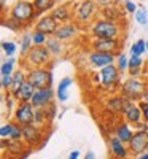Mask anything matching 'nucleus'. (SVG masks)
I'll return each instance as SVG.
<instances>
[{
    "label": "nucleus",
    "mask_w": 148,
    "mask_h": 159,
    "mask_svg": "<svg viewBox=\"0 0 148 159\" xmlns=\"http://www.w3.org/2000/svg\"><path fill=\"white\" fill-rule=\"evenodd\" d=\"M22 130H24V143L27 145L29 148H34V147H40L43 143V140L46 139L45 134H43V127H40L37 124H27V126H22Z\"/></svg>",
    "instance_id": "9"
},
{
    "label": "nucleus",
    "mask_w": 148,
    "mask_h": 159,
    "mask_svg": "<svg viewBox=\"0 0 148 159\" xmlns=\"http://www.w3.org/2000/svg\"><path fill=\"white\" fill-rule=\"evenodd\" d=\"M49 121L48 118V113H46V108H35V116H34V124L40 126V127H45Z\"/></svg>",
    "instance_id": "30"
},
{
    "label": "nucleus",
    "mask_w": 148,
    "mask_h": 159,
    "mask_svg": "<svg viewBox=\"0 0 148 159\" xmlns=\"http://www.w3.org/2000/svg\"><path fill=\"white\" fill-rule=\"evenodd\" d=\"M35 86L29 81H25L24 84H22V88L18 91V94L15 96V99H16V102H30L32 100V97H34V92H35Z\"/></svg>",
    "instance_id": "24"
},
{
    "label": "nucleus",
    "mask_w": 148,
    "mask_h": 159,
    "mask_svg": "<svg viewBox=\"0 0 148 159\" xmlns=\"http://www.w3.org/2000/svg\"><path fill=\"white\" fill-rule=\"evenodd\" d=\"M136 159H148V151H145V153H142V154L136 156Z\"/></svg>",
    "instance_id": "46"
},
{
    "label": "nucleus",
    "mask_w": 148,
    "mask_h": 159,
    "mask_svg": "<svg viewBox=\"0 0 148 159\" xmlns=\"http://www.w3.org/2000/svg\"><path fill=\"white\" fill-rule=\"evenodd\" d=\"M2 27H5V29H8V30H11V32H16V34H21L22 30H25L22 25L16 21V19H13L11 16H3L2 18Z\"/></svg>",
    "instance_id": "29"
},
{
    "label": "nucleus",
    "mask_w": 148,
    "mask_h": 159,
    "mask_svg": "<svg viewBox=\"0 0 148 159\" xmlns=\"http://www.w3.org/2000/svg\"><path fill=\"white\" fill-rule=\"evenodd\" d=\"M72 84H73V80L70 76H65V78H62L59 81V84L56 88V97H58V100L61 103L67 102V99H69V91H70Z\"/></svg>",
    "instance_id": "23"
},
{
    "label": "nucleus",
    "mask_w": 148,
    "mask_h": 159,
    "mask_svg": "<svg viewBox=\"0 0 148 159\" xmlns=\"http://www.w3.org/2000/svg\"><path fill=\"white\" fill-rule=\"evenodd\" d=\"M124 7L119 8L118 3H113V5H109L105 8H100L99 11V16L100 18H105V19H110V21H116L119 22L121 19H124Z\"/></svg>",
    "instance_id": "20"
},
{
    "label": "nucleus",
    "mask_w": 148,
    "mask_h": 159,
    "mask_svg": "<svg viewBox=\"0 0 148 159\" xmlns=\"http://www.w3.org/2000/svg\"><path fill=\"white\" fill-rule=\"evenodd\" d=\"M142 100H143V102H148V89H146V91L143 92V96H142Z\"/></svg>",
    "instance_id": "47"
},
{
    "label": "nucleus",
    "mask_w": 148,
    "mask_h": 159,
    "mask_svg": "<svg viewBox=\"0 0 148 159\" xmlns=\"http://www.w3.org/2000/svg\"><path fill=\"white\" fill-rule=\"evenodd\" d=\"M89 34L92 38H121V24L99 16L89 24Z\"/></svg>",
    "instance_id": "3"
},
{
    "label": "nucleus",
    "mask_w": 148,
    "mask_h": 159,
    "mask_svg": "<svg viewBox=\"0 0 148 159\" xmlns=\"http://www.w3.org/2000/svg\"><path fill=\"white\" fill-rule=\"evenodd\" d=\"M73 10V21L78 25H88L92 24L97 19L100 8L94 0H76L75 3H72Z\"/></svg>",
    "instance_id": "2"
},
{
    "label": "nucleus",
    "mask_w": 148,
    "mask_h": 159,
    "mask_svg": "<svg viewBox=\"0 0 148 159\" xmlns=\"http://www.w3.org/2000/svg\"><path fill=\"white\" fill-rule=\"evenodd\" d=\"M8 16L16 19L24 29H27L35 24V21L38 19L40 15H38L34 2H30V0H16L11 5V8L8 11Z\"/></svg>",
    "instance_id": "1"
},
{
    "label": "nucleus",
    "mask_w": 148,
    "mask_h": 159,
    "mask_svg": "<svg viewBox=\"0 0 148 159\" xmlns=\"http://www.w3.org/2000/svg\"><path fill=\"white\" fill-rule=\"evenodd\" d=\"M2 51L7 57H13L18 52V45L15 42H2Z\"/></svg>",
    "instance_id": "35"
},
{
    "label": "nucleus",
    "mask_w": 148,
    "mask_h": 159,
    "mask_svg": "<svg viewBox=\"0 0 148 159\" xmlns=\"http://www.w3.org/2000/svg\"><path fill=\"white\" fill-rule=\"evenodd\" d=\"M116 62V54H112V52H104V51H91L88 54V64L92 69L100 70L107 65H112Z\"/></svg>",
    "instance_id": "12"
},
{
    "label": "nucleus",
    "mask_w": 148,
    "mask_h": 159,
    "mask_svg": "<svg viewBox=\"0 0 148 159\" xmlns=\"http://www.w3.org/2000/svg\"><path fill=\"white\" fill-rule=\"evenodd\" d=\"M134 15H136V22H139L140 25H145L148 22V13L143 7H139V10L134 13Z\"/></svg>",
    "instance_id": "37"
},
{
    "label": "nucleus",
    "mask_w": 148,
    "mask_h": 159,
    "mask_svg": "<svg viewBox=\"0 0 148 159\" xmlns=\"http://www.w3.org/2000/svg\"><path fill=\"white\" fill-rule=\"evenodd\" d=\"M123 119L124 121H127L129 124H137L139 121H142L143 119V113H142V108H140V105L136 103V102H131L127 105V108L124 110L123 113Z\"/></svg>",
    "instance_id": "21"
},
{
    "label": "nucleus",
    "mask_w": 148,
    "mask_h": 159,
    "mask_svg": "<svg viewBox=\"0 0 148 159\" xmlns=\"http://www.w3.org/2000/svg\"><path fill=\"white\" fill-rule=\"evenodd\" d=\"M46 113H48V118H49V121H53V119L56 118V103H51L49 107L46 108Z\"/></svg>",
    "instance_id": "41"
},
{
    "label": "nucleus",
    "mask_w": 148,
    "mask_h": 159,
    "mask_svg": "<svg viewBox=\"0 0 148 159\" xmlns=\"http://www.w3.org/2000/svg\"><path fill=\"white\" fill-rule=\"evenodd\" d=\"M54 97H56V91L53 89V86L40 88V89H35L30 103L35 108H48L51 103H54Z\"/></svg>",
    "instance_id": "10"
},
{
    "label": "nucleus",
    "mask_w": 148,
    "mask_h": 159,
    "mask_svg": "<svg viewBox=\"0 0 148 159\" xmlns=\"http://www.w3.org/2000/svg\"><path fill=\"white\" fill-rule=\"evenodd\" d=\"M148 89V83L140 76H129L127 80H124L123 84L119 88V92L124 97H127L131 102H140L143 92Z\"/></svg>",
    "instance_id": "5"
},
{
    "label": "nucleus",
    "mask_w": 148,
    "mask_h": 159,
    "mask_svg": "<svg viewBox=\"0 0 148 159\" xmlns=\"http://www.w3.org/2000/svg\"><path fill=\"white\" fill-rule=\"evenodd\" d=\"M83 159H97V157H96V154H94L92 151H88V153L85 154V157H83Z\"/></svg>",
    "instance_id": "45"
},
{
    "label": "nucleus",
    "mask_w": 148,
    "mask_h": 159,
    "mask_svg": "<svg viewBox=\"0 0 148 159\" xmlns=\"http://www.w3.org/2000/svg\"><path fill=\"white\" fill-rule=\"evenodd\" d=\"M129 103H131V100L119 92V94L112 96L109 100H107V107H109V110L112 113H115V115H123Z\"/></svg>",
    "instance_id": "17"
},
{
    "label": "nucleus",
    "mask_w": 148,
    "mask_h": 159,
    "mask_svg": "<svg viewBox=\"0 0 148 159\" xmlns=\"http://www.w3.org/2000/svg\"><path fill=\"white\" fill-rule=\"evenodd\" d=\"M59 22L53 18L49 13H46V15H42L37 21H35V24H34V30H38V32H43V34H46L48 37H53L56 34V30H58V27H59Z\"/></svg>",
    "instance_id": "14"
},
{
    "label": "nucleus",
    "mask_w": 148,
    "mask_h": 159,
    "mask_svg": "<svg viewBox=\"0 0 148 159\" xmlns=\"http://www.w3.org/2000/svg\"><path fill=\"white\" fill-rule=\"evenodd\" d=\"M51 57L53 56L46 46H32L30 51L22 57L21 65L25 70L34 67H46V65L51 64Z\"/></svg>",
    "instance_id": "4"
},
{
    "label": "nucleus",
    "mask_w": 148,
    "mask_h": 159,
    "mask_svg": "<svg viewBox=\"0 0 148 159\" xmlns=\"http://www.w3.org/2000/svg\"><path fill=\"white\" fill-rule=\"evenodd\" d=\"M127 147L131 150V154L136 157L145 151H148V132H142V130H136L134 135L131 139V142L127 143Z\"/></svg>",
    "instance_id": "13"
},
{
    "label": "nucleus",
    "mask_w": 148,
    "mask_h": 159,
    "mask_svg": "<svg viewBox=\"0 0 148 159\" xmlns=\"http://www.w3.org/2000/svg\"><path fill=\"white\" fill-rule=\"evenodd\" d=\"M13 127H15V121H13V119L5 123V124H2V127H0V139H11Z\"/></svg>",
    "instance_id": "36"
},
{
    "label": "nucleus",
    "mask_w": 148,
    "mask_h": 159,
    "mask_svg": "<svg viewBox=\"0 0 148 159\" xmlns=\"http://www.w3.org/2000/svg\"><path fill=\"white\" fill-rule=\"evenodd\" d=\"M134 129L142 130V132H148V123L145 121V119H142V121H139L137 124H134Z\"/></svg>",
    "instance_id": "40"
},
{
    "label": "nucleus",
    "mask_w": 148,
    "mask_h": 159,
    "mask_svg": "<svg viewBox=\"0 0 148 159\" xmlns=\"http://www.w3.org/2000/svg\"><path fill=\"white\" fill-rule=\"evenodd\" d=\"M38 15H46V11H51L53 8L56 7L58 0H32Z\"/></svg>",
    "instance_id": "28"
},
{
    "label": "nucleus",
    "mask_w": 148,
    "mask_h": 159,
    "mask_svg": "<svg viewBox=\"0 0 148 159\" xmlns=\"http://www.w3.org/2000/svg\"><path fill=\"white\" fill-rule=\"evenodd\" d=\"M0 3H2V8L5 10V7H7V0H0Z\"/></svg>",
    "instance_id": "48"
},
{
    "label": "nucleus",
    "mask_w": 148,
    "mask_h": 159,
    "mask_svg": "<svg viewBox=\"0 0 148 159\" xmlns=\"http://www.w3.org/2000/svg\"><path fill=\"white\" fill-rule=\"evenodd\" d=\"M27 81V70L24 67L22 69H18L15 73H13V80H11V86H10V94L11 96H16L18 91L22 88V84Z\"/></svg>",
    "instance_id": "22"
},
{
    "label": "nucleus",
    "mask_w": 148,
    "mask_h": 159,
    "mask_svg": "<svg viewBox=\"0 0 148 159\" xmlns=\"http://www.w3.org/2000/svg\"><path fill=\"white\" fill-rule=\"evenodd\" d=\"M16 64H18V61L15 57H8L7 61H3L2 65H0V75H13Z\"/></svg>",
    "instance_id": "31"
},
{
    "label": "nucleus",
    "mask_w": 148,
    "mask_h": 159,
    "mask_svg": "<svg viewBox=\"0 0 148 159\" xmlns=\"http://www.w3.org/2000/svg\"><path fill=\"white\" fill-rule=\"evenodd\" d=\"M45 46L49 49V52H51V56H53V57H59V56H62L64 52H65L64 42H61V40L56 38V37H49Z\"/></svg>",
    "instance_id": "25"
},
{
    "label": "nucleus",
    "mask_w": 148,
    "mask_h": 159,
    "mask_svg": "<svg viewBox=\"0 0 148 159\" xmlns=\"http://www.w3.org/2000/svg\"><path fill=\"white\" fill-rule=\"evenodd\" d=\"M139 105H140V108H142V113H143V119L148 123V102H143V100H140L139 102Z\"/></svg>",
    "instance_id": "42"
},
{
    "label": "nucleus",
    "mask_w": 148,
    "mask_h": 159,
    "mask_svg": "<svg viewBox=\"0 0 148 159\" xmlns=\"http://www.w3.org/2000/svg\"><path fill=\"white\" fill-rule=\"evenodd\" d=\"M146 52H148V42H146Z\"/></svg>",
    "instance_id": "49"
},
{
    "label": "nucleus",
    "mask_w": 148,
    "mask_h": 159,
    "mask_svg": "<svg viewBox=\"0 0 148 159\" xmlns=\"http://www.w3.org/2000/svg\"><path fill=\"white\" fill-rule=\"evenodd\" d=\"M49 15L54 18L59 24L73 21V10H72V5H58V7H54V8L49 11Z\"/></svg>",
    "instance_id": "18"
},
{
    "label": "nucleus",
    "mask_w": 148,
    "mask_h": 159,
    "mask_svg": "<svg viewBox=\"0 0 148 159\" xmlns=\"http://www.w3.org/2000/svg\"><path fill=\"white\" fill-rule=\"evenodd\" d=\"M143 52H146V42L145 40H137L136 43H132L131 46V56H142Z\"/></svg>",
    "instance_id": "32"
},
{
    "label": "nucleus",
    "mask_w": 148,
    "mask_h": 159,
    "mask_svg": "<svg viewBox=\"0 0 148 159\" xmlns=\"http://www.w3.org/2000/svg\"><path fill=\"white\" fill-rule=\"evenodd\" d=\"M67 159H80V151L78 150H73L70 154H69V157Z\"/></svg>",
    "instance_id": "44"
},
{
    "label": "nucleus",
    "mask_w": 148,
    "mask_h": 159,
    "mask_svg": "<svg viewBox=\"0 0 148 159\" xmlns=\"http://www.w3.org/2000/svg\"><path fill=\"white\" fill-rule=\"evenodd\" d=\"M116 67L119 69L121 73H124L126 70H129V57L124 54V52H119V54L116 56Z\"/></svg>",
    "instance_id": "33"
},
{
    "label": "nucleus",
    "mask_w": 148,
    "mask_h": 159,
    "mask_svg": "<svg viewBox=\"0 0 148 159\" xmlns=\"http://www.w3.org/2000/svg\"><path fill=\"white\" fill-rule=\"evenodd\" d=\"M78 32H80V25L75 22V21H70V22H64V24H61L59 27H58V30H56V34L53 35V37H56V38H59L61 42H70V40H73L76 35H78Z\"/></svg>",
    "instance_id": "16"
},
{
    "label": "nucleus",
    "mask_w": 148,
    "mask_h": 159,
    "mask_svg": "<svg viewBox=\"0 0 148 159\" xmlns=\"http://www.w3.org/2000/svg\"><path fill=\"white\" fill-rule=\"evenodd\" d=\"M48 35L43 32H38V30H32V40H34V46H45L48 42Z\"/></svg>",
    "instance_id": "34"
},
{
    "label": "nucleus",
    "mask_w": 148,
    "mask_h": 159,
    "mask_svg": "<svg viewBox=\"0 0 148 159\" xmlns=\"http://www.w3.org/2000/svg\"><path fill=\"white\" fill-rule=\"evenodd\" d=\"M11 80H13V75H0V86H2V91L3 92H8L10 91Z\"/></svg>",
    "instance_id": "38"
},
{
    "label": "nucleus",
    "mask_w": 148,
    "mask_h": 159,
    "mask_svg": "<svg viewBox=\"0 0 148 159\" xmlns=\"http://www.w3.org/2000/svg\"><path fill=\"white\" fill-rule=\"evenodd\" d=\"M134 132H136L134 126L129 124L127 121H124V119H123V121H119V123L115 126V129H113V135L118 137L121 142L129 143L131 139H132V135H134Z\"/></svg>",
    "instance_id": "19"
},
{
    "label": "nucleus",
    "mask_w": 148,
    "mask_h": 159,
    "mask_svg": "<svg viewBox=\"0 0 148 159\" xmlns=\"http://www.w3.org/2000/svg\"><path fill=\"white\" fill-rule=\"evenodd\" d=\"M32 46H34L32 32H22V35L19 37V52H21V57H24L25 54H27Z\"/></svg>",
    "instance_id": "27"
},
{
    "label": "nucleus",
    "mask_w": 148,
    "mask_h": 159,
    "mask_svg": "<svg viewBox=\"0 0 148 159\" xmlns=\"http://www.w3.org/2000/svg\"><path fill=\"white\" fill-rule=\"evenodd\" d=\"M94 2L97 3V7H99V8H105V7H109V5L116 3V0H94Z\"/></svg>",
    "instance_id": "43"
},
{
    "label": "nucleus",
    "mask_w": 148,
    "mask_h": 159,
    "mask_svg": "<svg viewBox=\"0 0 148 159\" xmlns=\"http://www.w3.org/2000/svg\"><path fill=\"white\" fill-rule=\"evenodd\" d=\"M145 65V61L142 56H131L129 57V76H142V69Z\"/></svg>",
    "instance_id": "26"
},
{
    "label": "nucleus",
    "mask_w": 148,
    "mask_h": 159,
    "mask_svg": "<svg viewBox=\"0 0 148 159\" xmlns=\"http://www.w3.org/2000/svg\"><path fill=\"white\" fill-rule=\"evenodd\" d=\"M109 153L113 159H129L132 154H131V150L127 147V143L121 142L118 137L112 135L109 139Z\"/></svg>",
    "instance_id": "15"
},
{
    "label": "nucleus",
    "mask_w": 148,
    "mask_h": 159,
    "mask_svg": "<svg viewBox=\"0 0 148 159\" xmlns=\"http://www.w3.org/2000/svg\"><path fill=\"white\" fill-rule=\"evenodd\" d=\"M121 38H92L91 48L94 51H104L112 52V54H119L121 52Z\"/></svg>",
    "instance_id": "11"
},
{
    "label": "nucleus",
    "mask_w": 148,
    "mask_h": 159,
    "mask_svg": "<svg viewBox=\"0 0 148 159\" xmlns=\"http://www.w3.org/2000/svg\"><path fill=\"white\" fill-rule=\"evenodd\" d=\"M27 80L37 88H48L53 86V72L48 67H34L27 70Z\"/></svg>",
    "instance_id": "7"
},
{
    "label": "nucleus",
    "mask_w": 148,
    "mask_h": 159,
    "mask_svg": "<svg viewBox=\"0 0 148 159\" xmlns=\"http://www.w3.org/2000/svg\"><path fill=\"white\" fill-rule=\"evenodd\" d=\"M34 116H35V107L30 102H18L11 119L19 126H27L34 123Z\"/></svg>",
    "instance_id": "8"
},
{
    "label": "nucleus",
    "mask_w": 148,
    "mask_h": 159,
    "mask_svg": "<svg viewBox=\"0 0 148 159\" xmlns=\"http://www.w3.org/2000/svg\"><path fill=\"white\" fill-rule=\"evenodd\" d=\"M124 10H126V13H136L139 10V7L134 2H131V0H126L124 2Z\"/></svg>",
    "instance_id": "39"
},
{
    "label": "nucleus",
    "mask_w": 148,
    "mask_h": 159,
    "mask_svg": "<svg viewBox=\"0 0 148 159\" xmlns=\"http://www.w3.org/2000/svg\"><path fill=\"white\" fill-rule=\"evenodd\" d=\"M99 75H100V84L105 91H110V92L119 91L123 83H121V72L116 67V64L107 65V67L100 69Z\"/></svg>",
    "instance_id": "6"
}]
</instances>
